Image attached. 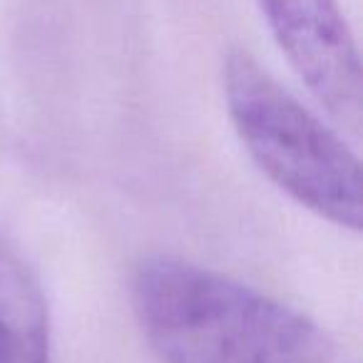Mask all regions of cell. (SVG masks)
I'll use <instances>...</instances> for the list:
<instances>
[{
    "instance_id": "cell-2",
    "label": "cell",
    "mask_w": 363,
    "mask_h": 363,
    "mask_svg": "<svg viewBox=\"0 0 363 363\" xmlns=\"http://www.w3.org/2000/svg\"><path fill=\"white\" fill-rule=\"evenodd\" d=\"M224 97L249 157L281 192L336 227L361 229V162L331 127L244 50L227 55Z\"/></svg>"
},
{
    "instance_id": "cell-4",
    "label": "cell",
    "mask_w": 363,
    "mask_h": 363,
    "mask_svg": "<svg viewBox=\"0 0 363 363\" xmlns=\"http://www.w3.org/2000/svg\"><path fill=\"white\" fill-rule=\"evenodd\" d=\"M0 363H50V316L38 277L0 234Z\"/></svg>"
},
{
    "instance_id": "cell-1",
    "label": "cell",
    "mask_w": 363,
    "mask_h": 363,
    "mask_svg": "<svg viewBox=\"0 0 363 363\" xmlns=\"http://www.w3.org/2000/svg\"><path fill=\"white\" fill-rule=\"evenodd\" d=\"M132 306L162 363H331L336 356L333 338L311 316L182 259L142 262Z\"/></svg>"
},
{
    "instance_id": "cell-3",
    "label": "cell",
    "mask_w": 363,
    "mask_h": 363,
    "mask_svg": "<svg viewBox=\"0 0 363 363\" xmlns=\"http://www.w3.org/2000/svg\"><path fill=\"white\" fill-rule=\"evenodd\" d=\"M277 45L318 105L358 132L363 117L361 57L336 0H257Z\"/></svg>"
}]
</instances>
